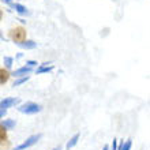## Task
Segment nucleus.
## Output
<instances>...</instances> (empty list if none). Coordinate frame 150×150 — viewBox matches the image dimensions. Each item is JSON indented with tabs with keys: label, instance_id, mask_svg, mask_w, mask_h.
<instances>
[{
	"label": "nucleus",
	"instance_id": "nucleus-1",
	"mask_svg": "<svg viewBox=\"0 0 150 150\" xmlns=\"http://www.w3.org/2000/svg\"><path fill=\"white\" fill-rule=\"evenodd\" d=\"M8 37H10V40H11L12 42L21 44L26 40L28 32H26V29H25L23 26H15V28H12L11 30L8 32Z\"/></svg>",
	"mask_w": 150,
	"mask_h": 150
},
{
	"label": "nucleus",
	"instance_id": "nucleus-2",
	"mask_svg": "<svg viewBox=\"0 0 150 150\" xmlns=\"http://www.w3.org/2000/svg\"><path fill=\"white\" fill-rule=\"evenodd\" d=\"M18 111H19L21 113L34 115V113H38V112L41 111V105L29 101V103H25V104H22V105H19V107H18Z\"/></svg>",
	"mask_w": 150,
	"mask_h": 150
},
{
	"label": "nucleus",
	"instance_id": "nucleus-3",
	"mask_svg": "<svg viewBox=\"0 0 150 150\" xmlns=\"http://www.w3.org/2000/svg\"><path fill=\"white\" fill-rule=\"evenodd\" d=\"M40 138H41V135H32V137H29L23 143H21L19 146H16L15 149H12V150H25V149H28V147H32L34 143H37V141H38Z\"/></svg>",
	"mask_w": 150,
	"mask_h": 150
},
{
	"label": "nucleus",
	"instance_id": "nucleus-4",
	"mask_svg": "<svg viewBox=\"0 0 150 150\" xmlns=\"http://www.w3.org/2000/svg\"><path fill=\"white\" fill-rule=\"evenodd\" d=\"M6 146H8L7 128L3 126V123H0V150H4Z\"/></svg>",
	"mask_w": 150,
	"mask_h": 150
},
{
	"label": "nucleus",
	"instance_id": "nucleus-5",
	"mask_svg": "<svg viewBox=\"0 0 150 150\" xmlns=\"http://www.w3.org/2000/svg\"><path fill=\"white\" fill-rule=\"evenodd\" d=\"M16 104H19V100L18 98H12V97H7L0 101V109H8V108L14 107Z\"/></svg>",
	"mask_w": 150,
	"mask_h": 150
},
{
	"label": "nucleus",
	"instance_id": "nucleus-6",
	"mask_svg": "<svg viewBox=\"0 0 150 150\" xmlns=\"http://www.w3.org/2000/svg\"><path fill=\"white\" fill-rule=\"evenodd\" d=\"M33 71V67H30V66H23V67L18 68V70H15V71L12 72L11 75H14L15 78H21V76H25V75L30 74V72Z\"/></svg>",
	"mask_w": 150,
	"mask_h": 150
},
{
	"label": "nucleus",
	"instance_id": "nucleus-7",
	"mask_svg": "<svg viewBox=\"0 0 150 150\" xmlns=\"http://www.w3.org/2000/svg\"><path fill=\"white\" fill-rule=\"evenodd\" d=\"M10 78H11V74L7 68H0V85H6L10 81Z\"/></svg>",
	"mask_w": 150,
	"mask_h": 150
},
{
	"label": "nucleus",
	"instance_id": "nucleus-8",
	"mask_svg": "<svg viewBox=\"0 0 150 150\" xmlns=\"http://www.w3.org/2000/svg\"><path fill=\"white\" fill-rule=\"evenodd\" d=\"M22 49H34V48L37 47V44L34 42V41H32V40H25L23 42L18 44Z\"/></svg>",
	"mask_w": 150,
	"mask_h": 150
},
{
	"label": "nucleus",
	"instance_id": "nucleus-9",
	"mask_svg": "<svg viewBox=\"0 0 150 150\" xmlns=\"http://www.w3.org/2000/svg\"><path fill=\"white\" fill-rule=\"evenodd\" d=\"M48 64L51 63H44L41 64L38 68L36 70V74H44V72H51L52 70H53V66H48Z\"/></svg>",
	"mask_w": 150,
	"mask_h": 150
},
{
	"label": "nucleus",
	"instance_id": "nucleus-10",
	"mask_svg": "<svg viewBox=\"0 0 150 150\" xmlns=\"http://www.w3.org/2000/svg\"><path fill=\"white\" fill-rule=\"evenodd\" d=\"M14 10H15L18 14H21V15H28L29 12H28V8L26 7H23L22 4H18V3H12V6H11Z\"/></svg>",
	"mask_w": 150,
	"mask_h": 150
},
{
	"label": "nucleus",
	"instance_id": "nucleus-11",
	"mask_svg": "<svg viewBox=\"0 0 150 150\" xmlns=\"http://www.w3.org/2000/svg\"><path fill=\"white\" fill-rule=\"evenodd\" d=\"M78 139H79V134H75L74 137H72L70 141H68V143H67V150H70V149H72V147L78 143Z\"/></svg>",
	"mask_w": 150,
	"mask_h": 150
},
{
	"label": "nucleus",
	"instance_id": "nucleus-12",
	"mask_svg": "<svg viewBox=\"0 0 150 150\" xmlns=\"http://www.w3.org/2000/svg\"><path fill=\"white\" fill-rule=\"evenodd\" d=\"M131 145H132V142H131V139H128V141H126V143H122V145L117 147V150H130Z\"/></svg>",
	"mask_w": 150,
	"mask_h": 150
},
{
	"label": "nucleus",
	"instance_id": "nucleus-13",
	"mask_svg": "<svg viewBox=\"0 0 150 150\" xmlns=\"http://www.w3.org/2000/svg\"><path fill=\"white\" fill-rule=\"evenodd\" d=\"M29 78H30V76H28V75H25V76H21L18 81H15V82H14V86H19V85L25 83L26 81H29Z\"/></svg>",
	"mask_w": 150,
	"mask_h": 150
},
{
	"label": "nucleus",
	"instance_id": "nucleus-14",
	"mask_svg": "<svg viewBox=\"0 0 150 150\" xmlns=\"http://www.w3.org/2000/svg\"><path fill=\"white\" fill-rule=\"evenodd\" d=\"M3 126L7 128V130H10V128H12V127L15 126V122L14 120H4L3 122Z\"/></svg>",
	"mask_w": 150,
	"mask_h": 150
},
{
	"label": "nucleus",
	"instance_id": "nucleus-15",
	"mask_svg": "<svg viewBox=\"0 0 150 150\" xmlns=\"http://www.w3.org/2000/svg\"><path fill=\"white\" fill-rule=\"evenodd\" d=\"M4 64H6V68H11V66H12V57H10V56H6V57H4Z\"/></svg>",
	"mask_w": 150,
	"mask_h": 150
},
{
	"label": "nucleus",
	"instance_id": "nucleus-16",
	"mask_svg": "<svg viewBox=\"0 0 150 150\" xmlns=\"http://www.w3.org/2000/svg\"><path fill=\"white\" fill-rule=\"evenodd\" d=\"M112 150H117V139H113V143H112Z\"/></svg>",
	"mask_w": 150,
	"mask_h": 150
},
{
	"label": "nucleus",
	"instance_id": "nucleus-17",
	"mask_svg": "<svg viewBox=\"0 0 150 150\" xmlns=\"http://www.w3.org/2000/svg\"><path fill=\"white\" fill-rule=\"evenodd\" d=\"M26 64H28V66H30V67H34V66H36V62H33V60H29V62H26Z\"/></svg>",
	"mask_w": 150,
	"mask_h": 150
},
{
	"label": "nucleus",
	"instance_id": "nucleus-18",
	"mask_svg": "<svg viewBox=\"0 0 150 150\" xmlns=\"http://www.w3.org/2000/svg\"><path fill=\"white\" fill-rule=\"evenodd\" d=\"M7 113V109H0V117H4Z\"/></svg>",
	"mask_w": 150,
	"mask_h": 150
},
{
	"label": "nucleus",
	"instance_id": "nucleus-19",
	"mask_svg": "<svg viewBox=\"0 0 150 150\" xmlns=\"http://www.w3.org/2000/svg\"><path fill=\"white\" fill-rule=\"evenodd\" d=\"M3 3H6V4H8V6H12V3H11V0H1Z\"/></svg>",
	"mask_w": 150,
	"mask_h": 150
},
{
	"label": "nucleus",
	"instance_id": "nucleus-20",
	"mask_svg": "<svg viewBox=\"0 0 150 150\" xmlns=\"http://www.w3.org/2000/svg\"><path fill=\"white\" fill-rule=\"evenodd\" d=\"M1 18H3V11L0 10V22H1Z\"/></svg>",
	"mask_w": 150,
	"mask_h": 150
},
{
	"label": "nucleus",
	"instance_id": "nucleus-21",
	"mask_svg": "<svg viewBox=\"0 0 150 150\" xmlns=\"http://www.w3.org/2000/svg\"><path fill=\"white\" fill-rule=\"evenodd\" d=\"M103 150H109V146H104V149Z\"/></svg>",
	"mask_w": 150,
	"mask_h": 150
},
{
	"label": "nucleus",
	"instance_id": "nucleus-22",
	"mask_svg": "<svg viewBox=\"0 0 150 150\" xmlns=\"http://www.w3.org/2000/svg\"><path fill=\"white\" fill-rule=\"evenodd\" d=\"M53 150H60V147H55V149H53Z\"/></svg>",
	"mask_w": 150,
	"mask_h": 150
}]
</instances>
